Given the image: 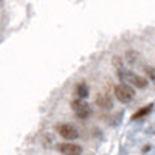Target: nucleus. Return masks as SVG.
Segmentation results:
<instances>
[{
    "label": "nucleus",
    "instance_id": "nucleus-3",
    "mask_svg": "<svg viewBox=\"0 0 155 155\" xmlns=\"http://www.w3.org/2000/svg\"><path fill=\"white\" fill-rule=\"evenodd\" d=\"M71 107L74 110V115L78 116L79 120H85L90 116V113H92V109H90V106L87 104L85 101L82 99H76L71 102Z\"/></svg>",
    "mask_w": 155,
    "mask_h": 155
},
{
    "label": "nucleus",
    "instance_id": "nucleus-9",
    "mask_svg": "<svg viewBox=\"0 0 155 155\" xmlns=\"http://www.w3.org/2000/svg\"><path fill=\"white\" fill-rule=\"evenodd\" d=\"M146 74L149 76V79L152 82H155V67H147L146 68Z\"/></svg>",
    "mask_w": 155,
    "mask_h": 155
},
{
    "label": "nucleus",
    "instance_id": "nucleus-6",
    "mask_svg": "<svg viewBox=\"0 0 155 155\" xmlns=\"http://www.w3.org/2000/svg\"><path fill=\"white\" fill-rule=\"evenodd\" d=\"M96 102H98V106L102 107V109H112V101H110L109 96H106V95H98Z\"/></svg>",
    "mask_w": 155,
    "mask_h": 155
},
{
    "label": "nucleus",
    "instance_id": "nucleus-2",
    "mask_svg": "<svg viewBox=\"0 0 155 155\" xmlns=\"http://www.w3.org/2000/svg\"><path fill=\"white\" fill-rule=\"evenodd\" d=\"M115 96H116V99L118 101H121V102H130L132 99H134V90L129 87L126 82H123V84H116L115 85Z\"/></svg>",
    "mask_w": 155,
    "mask_h": 155
},
{
    "label": "nucleus",
    "instance_id": "nucleus-5",
    "mask_svg": "<svg viewBox=\"0 0 155 155\" xmlns=\"http://www.w3.org/2000/svg\"><path fill=\"white\" fill-rule=\"evenodd\" d=\"M59 152L64 153V155H81L82 149L81 146H78V144H71V143H64V144H59L58 146Z\"/></svg>",
    "mask_w": 155,
    "mask_h": 155
},
{
    "label": "nucleus",
    "instance_id": "nucleus-1",
    "mask_svg": "<svg viewBox=\"0 0 155 155\" xmlns=\"http://www.w3.org/2000/svg\"><path fill=\"white\" fill-rule=\"evenodd\" d=\"M118 76H120V79L129 85H134L137 88H144L147 85V81L144 79L143 76H140L130 70H120L118 71Z\"/></svg>",
    "mask_w": 155,
    "mask_h": 155
},
{
    "label": "nucleus",
    "instance_id": "nucleus-4",
    "mask_svg": "<svg viewBox=\"0 0 155 155\" xmlns=\"http://www.w3.org/2000/svg\"><path fill=\"white\" fill-rule=\"evenodd\" d=\"M58 132H59V135L62 138H65V140H76L78 137H79L78 130L70 124H59L58 126Z\"/></svg>",
    "mask_w": 155,
    "mask_h": 155
},
{
    "label": "nucleus",
    "instance_id": "nucleus-7",
    "mask_svg": "<svg viewBox=\"0 0 155 155\" xmlns=\"http://www.w3.org/2000/svg\"><path fill=\"white\" fill-rule=\"evenodd\" d=\"M76 92H78V96H79L81 99H84V98L88 96V87L85 84H79L78 88H76Z\"/></svg>",
    "mask_w": 155,
    "mask_h": 155
},
{
    "label": "nucleus",
    "instance_id": "nucleus-8",
    "mask_svg": "<svg viewBox=\"0 0 155 155\" xmlns=\"http://www.w3.org/2000/svg\"><path fill=\"white\" fill-rule=\"evenodd\" d=\"M150 109H152V106H146V107H143V109H141L140 112H137V113L132 116V118H134V120H137V118H141V116L147 115V113L150 112Z\"/></svg>",
    "mask_w": 155,
    "mask_h": 155
}]
</instances>
